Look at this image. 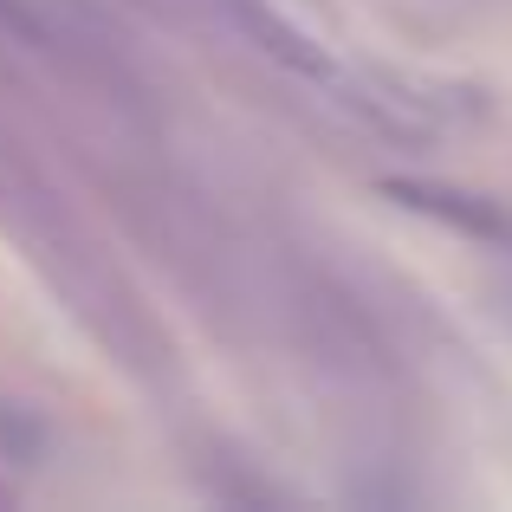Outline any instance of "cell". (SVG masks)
<instances>
[{
    "mask_svg": "<svg viewBox=\"0 0 512 512\" xmlns=\"http://www.w3.org/2000/svg\"><path fill=\"white\" fill-rule=\"evenodd\" d=\"M0 26H20V33H39V26L20 13V0H0Z\"/></svg>",
    "mask_w": 512,
    "mask_h": 512,
    "instance_id": "cell-1",
    "label": "cell"
}]
</instances>
